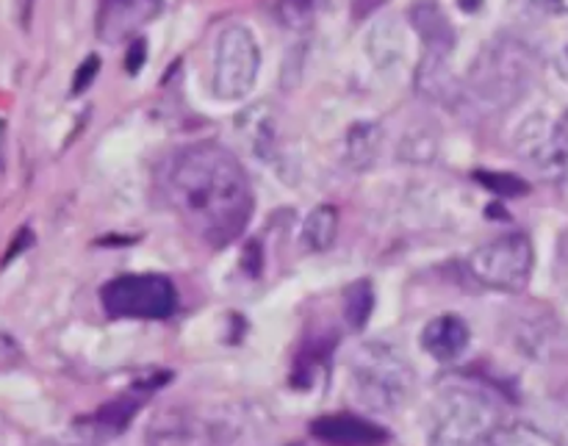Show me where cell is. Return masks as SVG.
I'll return each mask as SVG.
<instances>
[{
  "instance_id": "7402d4cb",
  "label": "cell",
  "mask_w": 568,
  "mask_h": 446,
  "mask_svg": "<svg viewBox=\"0 0 568 446\" xmlns=\"http://www.w3.org/2000/svg\"><path fill=\"white\" fill-rule=\"evenodd\" d=\"M399 155L405 161H430L436 155V136L427 131H410L399 148Z\"/></svg>"
},
{
  "instance_id": "3957f363",
  "label": "cell",
  "mask_w": 568,
  "mask_h": 446,
  "mask_svg": "<svg viewBox=\"0 0 568 446\" xmlns=\"http://www.w3.org/2000/svg\"><path fill=\"white\" fill-rule=\"evenodd\" d=\"M353 392L364 408L377 414H394L414 397L416 375L403 349L386 342H369L355 353L349 364Z\"/></svg>"
},
{
  "instance_id": "30bf717a",
  "label": "cell",
  "mask_w": 568,
  "mask_h": 446,
  "mask_svg": "<svg viewBox=\"0 0 568 446\" xmlns=\"http://www.w3.org/2000/svg\"><path fill=\"white\" fill-rule=\"evenodd\" d=\"M408 20L416 28V33H419L422 44H425V53L453 55L455 26L436 0H416V3H410Z\"/></svg>"
},
{
  "instance_id": "9c48e42d",
  "label": "cell",
  "mask_w": 568,
  "mask_h": 446,
  "mask_svg": "<svg viewBox=\"0 0 568 446\" xmlns=\"http://www.w3.org/2000/svg\"><path fill=\"white\" fill-rule=\"evenodd\" d=\"M311 436L331 446H383L388 442V433L381 425L353 414L320 416L311 425Z\"/></svg>"
},
{
  "instance_id": "603a6c76",
  "label": "cell",
  "mask_w": 568,
  "mask_h": 446,
  "mask_svg": "<svg viewBox=\"0 0 568 446\" xmlns=\"http://www.w3.org/2000/svg\"><path fill=\"white\" fill-rule=\"evenodd\" d=\"M98 70H100V59H98V55H89V59L83 61L81 67H78L75 78H72V94H81L83 89L92 87V81H94V75H98Z\"/></svg>"
},
{
  "instance_id": "6da1fadb",
  "label": "cell",
  "mask_w": 568,
  "mask_h": 446,
  "mask_svg": "<svg viewBox=\"0 0 568 446\" xmlns=\"http://www.w3.org/2000/svg\"><path fill=\"white\" fill-rule=\"evenodd\" d=\"M178 220L211 247L236 242L253 216V186L236 155L214 142L178 150L164 172Z\"/></svg>"
},
{
  "instance_id": "8992f818",
  "label": "cell",
  "mask_w": 568,
  "mask_h": 446,
  "mask_svg": "<svg viewBox=\"0 0 568 446\" xmlns=\"http://www.w3.org/2000/svg\"><path fill=\"white\" fill-rule=\"evenodd\" d=\"M261 50L253 31L244 26H227L216 37L211 55V92L220 100H242L253 92L258 78Z\"/></svg>"
},
{
  "instance_id": "e0dca14e",
  "label": "cell",
  "mask_w": 568,
  "mask_h": 446,
  "mask_svg": "<svg viewBox=\"0 0 568 446\" xmlns=\"http://www.w3.org/2000/svg\"><path fill=\"white\" fill-rule=\"evenodd\" d=\"M239 131L247 133L250 144L258 155H270L275 150V122H272L270 109H264V105L244 111V116H239Z\"/></svg>"
},
{
  "instance_id": "ba28073f",
  "label": "cell",
  "mask_w": 568,
  "mask_h": 446,
  "mask_svg": "<svg viewBox=\"0 0 568 446\" xmlns=\"http://www.w3.org/2000/svg\"><path fill=\"white\" fill-rule=\"evenodd\" d=\"M164 0H100L94 31L103 42L116 44L133 39L150 20L161 14Z\"/></svg>"
},
{
  "instance_id": "484cf974",
  "label": "cell",
  "mask_w": 568,
  "mask_h": 446,
  "mask_svg": "<svg viewBox=\"0 0 568 446\" xmlns=\"http://www.w3.org/2000/svg\"><path fill=\"white\" fill-rule=\"evenodd\" d=\"M33 3H37V0H17V17H20V26H22V28L31 26Z\"/></svg>"
},
{
  "instance_id": "7c38bea8",
  "label": "cell",
  "mask_w": 568,
  "mask_h": 446,
  "mask_svg": "<svg viewBox=\"0 0 568 446\" xmlns=\"http://www.w3.org/2000/svg\"><path fill=\"white\" fill-rule=\"evenodd\" d=\"M366 53L377 70H392L405 59V33L394 17H383L366 37Z\"/></svg>"
},
{
  "instance_id": "7a4b0ae2",
  "label": "cell",
  "mask_w": 568,
  "mask_h": 446,
  "mask_svg": "<svg viewBox=\"0 0 568 446\" xmlns=\"http://www.w3.org/2000/svg\"><path fill=\"white\" fill-rule=\"evenodd\" d=\"M538 55L514 37H497L477 53L466 87L488 109H510L532 89Z\"/></svg>"
},
{
  "instance_id": "d4e9b609",
  "label": "cell",
  "mask_w": 568,
  "mask_h": 446,
  "mask_svg": "<svg viewBox=\"0 0 568 446\" xmlns=\"http://www.w3.org/2000/svg\"><path fill=\"white\" fill-rule=\"evenodd\" d=\"M527 3L547 11V14H568V0H527Z\"/></svg>"
},
{
  "instance_id": "52a82bcc",
  "label": "cell",
  "mask_w": 568,
  "mask_h": 446,
  "mask_svg": "<svg viewBox=\"0 0 568 446\" xmlns=\"http://www.w3.org/2000/svg\"><path fill=\"white\" fill-rule=\"evenodd\" d=\"M114 320H166L178 311V292L164 275H120L100 292Z\"/></svg>"
},
{
  "instance_id": "277c9868",
  "label": "cell",
  "mask_w": 568,
  "mask_h": 446,
  "mask_svg": "<svg viewBox=\"0 0 568 446\" xmlns=\"http://www.w3.org/2000/svg\"><path fill=\"white\" fill-rule=\"evenodd\" d=\"M503 425L499 405L475 388H449L433 410L430 446H488Z\"/></svg>"
},
{
  "instance_id": "4fadbf2b",
  "label": "cell",
  "mask_w": 568,
  "mask_h": 446,
  "mask_svg": "<svg viewBox=\"0 0 568 446\" xmlns=\"http://www.w3.org/2000/svg\"><path fill=\"white\" fill-rule=\"evenodd\" d=\"M383 144V128L377 122H355L347 131V142H344V161L353 170L364 172L381 155Z\"/></svg>"
},
{
  "instance_id": "9a60e30c",
  "label": "cell",
  "mask_w": 568,
  "mask_h": 446,
  "mask_svg": "<svg viewBox=\"0 0 568 446\" xmlns=\"http://www.w3.org/2000/svg\"><path fill=\"white\" fill-rule=\"evenodd\" d=\"M338 236V209L331 203H322L305 216L303 222V244L311 253H325L333 247Z\"/></svg>"
},
{
  "instance_id": "4316f807",
  "label": "cell",
  "mask_w": 568,
  "mask_h": 446,
  "mask_svg": "<svg viewBox=\"0 0 568 446\" xmlns=\"http://www.w3.org/2000/svg\"><path fill=\"white\" fill-rule=\"evenodd\" d=\"M555 142H558L560 148H568V111L555 122Z\"/></svg>"
},
{
  "instance_id": "d6986e66",
  "label": "cell",
  "mask_w": 568,
  "mask_h": 446,
  "mask_svg": "<svg viewBox=\"0 0 568 446\" xmlns=\"http://www.w3.org/2000/svg\"><path fill=\"white\" fill-rule=\"evenodd\" d=\"M372 311H375V288H372V283H353V286L344 292V316H347V325L355 327V331H364Z\"/></svg>"
},
{
  "instance_id": "2e32d148",
  "label": "cell",
  "mask_w": 568,
  "mask_h": 446,
  "mask_svg": "<svg viewBox=\"0 0 568 446\" xmlns=\"http://www.w3.org/2000/svg\"><path fill=\"white\" fill-rule=\"evenodd\" d=\"M142 394H122V397L111 399L109 405H103V408L94 414L92 425L98 427L100 433H105V436H116V433H122L131 425V419L136 416V410L142 408Z\"/></svg>"
},
{
  "instance_id": "8fae6325",
  "label": "cell",
  "mask_w": 568,
  "mask_h": 446,
  "mask_svg": "<svg viewBox=\"0 0 568 446\" xmlns=\"http://www.w3.org/2000/svg\"><path fill=\"white\" fill-rule=\"evenodd\" d=\"M469 325L455 314L436 316V320L427 322L425 331H422V347H425V353L430 355V358L442 361V364L458 361L460 355L469 349Z\"/></svg>"
},
{
  "instance_id": "ffe728a7",
  "label": "cell",
  "mask_w": 568,
  "mask_h": 446,
  "mask_svg": "<svg viewBox=\"0 0 568 446\" xmlns=\"http://www.w3.org/2000/svg\"><path fill=\"white\" fill-rule=\"evenodd\" d=\"M325 3L327 0H281L277 3V17H281L286 28L300 31V28H308L322 14Z\"/></svg>"
},
{
  "instance_id": "ac0fdd59",
  "label": "cell",
  "mask_w": 568,
  "mask_h": 446,
  "mask_svg": "<svg viewBox=\"0 0 568 446\" xmlns=\"http://www.w3.org/2000/svg\"><path fill=\"white\" fill-rule=\"evenodd\" d=\"M488 446H560L558 438L549 436L541 427L530 425V422H503L494 430Z\"/></svg>"
},
{
  "instance_id": "44dd1931",
  "label": "cell",
  "mask_w": 568,
  "mask_h": 446,
  "mask_svg": "<svg viewBox=\"0 0 568 446\" xmlns=\"http://www.w3.org/2000/svg\"><path fill=\"white\" fill-rule=\"evenodd\" d=\"M475 181L483 183L488 192L499 194V197H521V194L530 192L525 181L519 175H508V172H475Z\"/></svg>"
},
{
  "instance_id": "83f0119b",
  "label": "cell",
  "mask_w": 568,
  "mask_h": 446,
  "mask_svg": "<svg viewBox=\"0 0 568 446\" xmlns=\"http://www.w3.org/2000/svg\"><path fill=\"white\" fill-rule=\"evenodd\" d=\"M555 67H558L560 78H564V81H568V44L558 53V61H555Z\"/></svg>"
},
{
  "instance_id": "cb8c5ba5",
  "label": "cell",
  "mask_w": 568,
  "mask_h": 446,
  "mask_svg": "<svg viewBox=\"0 0 568 446\" xmlns=\"http://www.w3.org/2000/svg\"><path fill=\"white\" fill-rule=\"evenodd\" d=\"M144 55H148V50H144V39H133L131 48H128L125 70H128V72H133V75H136V72L142 70V64H144Z\"/></svg>"
},
{
  "instance_id": "5bb4252c",
  "label": "cell",
  "mask_w": 568,
  "mask_h": 446,
  "mask_svg": "<svg viewBox=\"0 0 568 446\" xmlns=\"http://www.w3.org/2000/svg\"><path fill=\"white\" fill-rule=\"evenodd\" d=\"M416 89L425 98L449 103L455 98V92H458V83H455L453 70H449V55L425 53L419 70H416Z\"/></svg>"
},
{
  "instance_id": "5b68a950",
  "label": "cell",
  "mask_w": 568,
  "mask_h": 446,
  "mask_svg": "<svg viewBox=\"0 0 568 446\" xmlns=\"http://www.w3.org/2000/svg\"><path fill=\"white\" fill-rule=\"evenodd\" d=\"M471 277L494 292H525L536 266V250L525 233H505L483 244L466 261Z\"/></svg>"
}]
</instances>
